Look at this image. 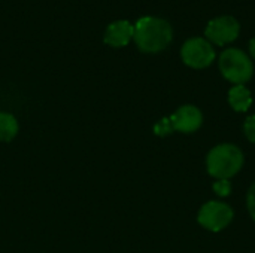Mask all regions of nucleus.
I'll return each instance as SVG.
<instances>
[{"label": "nucleus", "instance_id": "nucleus-15", "mask_svg": "<svg viewBox=\"0 0 255 253\" xmlns=\"http://www.w3.org/2000/svg\"><path fill=\"white\" fill-rule=\"evenodd\" d=\"M250 54H251V57L255 60V37H253L250 40Z\"/></svg>", "mask_w": 255, "mask_h": 253}, {"label": "nucleus", "instance_id": "nucleus-1", "mask_svg": "<svg viewBox=\"0 0 255 253\" xmlns=\"http://www.w3.org/2000/svg\"><path fill=\"white\" fill-rule=\"evenodd\" d=\"M133 40L136 46L146 54L164 51L173 40V28L169 21L160 16H142L134 24Z\"/></svg>", "mask_w": 255, "mask_h": 253}, {"label": "nucleus", "instance_id": "nucleus-2", "mask_svg": "<svg viewBox=\"0 0 255 253\" xmlns=\"http://www.w3.org/2000/svg\"><path fill=\"white\" fill-rule=\"evenodd\" d=\"M244 163V152L232 143L217 145L206 155V170L217 180L232 179L242 170Z\"/></svg>", "mask_w": 255, "mask_h": 253}, {"label": "nucleus", "instance_id": "nucleus-12", "mask_svg": "<svg viewBox=\"0 0 255 253\" xmlns=\"http://www.w3.org/2000/svg\"><path fill=\"white\" fill-rule=\"evenodd\" d=\"M154 133H155L157 136H167V134L173 133V127H172V124H170V119H169V118L161 119V121L154 127Z\"/></svg>", "mask_w": 255, "mask_h": 253}, {"label": "nucleus", "instance_id": "nucleus-7", "mask_svg": "<svg viewBox=\"0 0 255 253\" xmlns=\"http://www.w3.org/2000/svg\"><path fill=\"white\" fill-rule=\"evenodd\" d=\"M169 119H170V124L173 127V131L190 134V133L197 131L202 127L203 113L197 106L184 104Z\"/></svg>", "mask_w": 255, "mask_h": 253}, {"label": "nucleus", "instance_id": "nucleus-4", "mask_svg": "<svg viewBox=\"0 0 255 253\" xmlns=\"http://www.w3.org/2000/svg\"><path fill=\"white\" fill-rule=\"evenodd\" d=\"M181 58L185 66L202 70L215 61L217 52L214 45L206 37H191L184 42L181 48Z\"/></svg>", "mask_w": 255, "mask_h": 253}, {"label": "nucleus", "instance_id": "nucleus-11", "mask_svg": "<svg viewBox=\"0 0 255 253\" xmlns=\"http://www.w3.org/2000/svg\"><path fill=\"white\" fill-rule=\"evenodd\" d=\"M212 188L218 197H229L232 192V182L230 179H220V180H215Z\"/></svg>", "mask_w": 255, "mask_h": 253}, {"label": "nucleus", "instance_id": "nucleus-3", "mask_svg": "<svg viewBox=\"0 0 255 253\" xmlns=\"http://www.w3.org/2000/svg\"><path fill=\"white\" fill-rule=\"evenodd\" d=\"M221 75L235 85H245L254 75L251 57L239 48H227L218 58Z\"/></svg>", "mask_w": 255, "mask_h": 253}, {"label": "nucleus", "instance_id": "nucleus-5", "mask_svg": "<svg viewBox=\"0 0 255 253\" xmlns=\"http://www.w3.org/2000/svg\"><path fill=\"white\" fill-rule=\"evenodd\" d=\"M235 218L233 209L223 201H208L205 203L197 215L199 224L212 233H220L226 230Z\"/></svg>", "mask_w": 255, "mask_h": 253}, {"label": "nucleus", "instance_id": "nucleus-6", "mask_svg": "<svg viewBox=\"0 0 255 253\" xmlns=\"http://www.w3.org/2000/svg\"><path fill=\"white\" fill-rule=\"evenodd\" d=\"M241 34V24L232 15H221L211 19L205 28V37L218 46L229 45L235 42Z\"/></svg>", "mask_w": 255, "mask_h": 253}, {"label": "nucleus", "instance_id": "nucleus-13", "mask_svg": "<svg viewBox=\"0 0 255 253\" xmlns=\"http://www.w3.org/2000/svg\"><path fill=\"white\" fill-rule=\"evenodd\" d=\"M244 133H245L247 139L255 145V115L247 118V121L244 124Z\"/></svg>", "mask_w": 255, "mask_h": 253}, {"label": "nucleus", "instance_id": "nucleus-10", "mask_svg": "<svg viewBox=\"0 0 255 253\" xmlns=\"http://www.w3.org/2000/svg\"><path fill=\"white\" fill-rule=\"evenodd\" d=\"M18 133V122L10 113L0 112V140L10 142Z\"/></svg>", "mask_w": 255, "mask_h": 253}, {"label": "nucleus", "instance_id": "nucleus-14", "mask_svg": "<svg viewBox=\"0 0 255 253\" xmlns=\"http://www.w3.org/2000/svg\"><path fill=\"white\" fill-rule=\"evenodd\" d=\"M247 207H248V212H250L253 221H255V183L250 188V191H248V195H247Z\"/></svg>", "mask_w": 255, "mask_h": 253}, {"label": "nucleus", "instance_id": "nucleus-8", "mask_svg": "<svg viewBox=\"0 0 255 253\" xmlns=\"http://www.w3.org/2000/svg\"><path fill=\"white\" fill-rule=\"evenodd\" d=\"M133 34H134V25L127 19H118L106 27L103 40L106 45L112 48H123L133 40Z\"/></svg>", "mask_w": 255, "mask_h": 253}, {"label": "nucleus", "instance_id": "nucleus-9", "mask_svg": "<svg viewBox=\"0 0 255 253\" xmlns=\"http://www.w3.org/2000/svg\"><path fill=\"white\" fill-rule=\"evenodd\" d=\"M229 104L236 112H247L253 104V94L245 85H235L229 91Z\"/></svg>", "mask_w": 255, "mask_h": 253}]
</instances>
